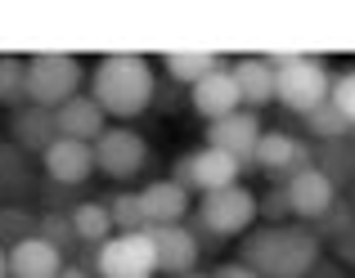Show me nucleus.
Listing matches in <instances>:
<instances>
[{"mask_svg": "<svg viewBox=\"0 0 355 278\" xmlns=\"http://www.w3.org/2000/svg\"><path fill=\"white\" fill-rule=\"evenodd\" d=\"M108 211H113V229L117 234H139V229H148L139 193H113V198H108Z\"/></svg>", "mask_w": 355, "mask_h": 278, "instance_id": "28", "label": "nucleus"}, {"mask_svg": "<svg viewBox=\"0 0 355 278\" xmlns=\"http://www.w3.org/2000/svg\"><path fill=\"white\" fill-rule=\"evenodd\" d=\"M36 238H45L50 247H59L63 256L77 252V229H72V211H45L41 216V229H36Z\"/></svg>", "mask_w": 355, "mask_h": 278, "instance_id": "27", "label": "nucleus"}, {"mask_svg": "<svg viewBox=\"0 0 355 278\" xmlns=\"http://www.w3.org/2000/svg\"><path fill=\"white\" fill-rule=\"evenodd\" d=\"M311 166H315V148L297 135H284V131H266L257 144V157H252V171H261L275 189H284L288 180H297Z\"/></svg>", "mask_w": 355, "mask_h": 278, "instance_id": "8", "label": "nucleus"}, {"mask_svg": "<svg viewBox=\"0 0 355 278\" xmlns=\"http://www.w3.org/2000/svg\"><path fill=\"white\" fill-rule=\"evenodd\" d=\"M234 81H239V95H243V108H248V113L275 104V68H270L261 54L234 63Z\"/></svg>", "mask_w": 355, "mask_h": 278, "instance_id": "19", "label": "nucleus"}, {"mask_svg": "<svg viewBox=\"0 0 355 278\" xmlns=\"http://www.w3.org/2000/svg\"><path fill=\"white\" fill-rule=\"evenodd\" d=\"M45 166V180L63 184V189H77V184L90 180L95 171V144H81V139H54L50 153L41 157Z\"/></svg>", "mask_w": 355, "mask_h": 278, "instance_id": "11", "label": "nucleus"}, {"mask_svg": "<svg viewBox=\"0 0 355 278\" xmlns=\"http://www.w3.org/2000/svg\"><path fill=\"white\" fill-rule=\"evenodd\" d=\"M72 229H77V243L86 247V252H99V247L117 234L108 202H95V198H86V202H77V207H72Z\"/></svg>", "mask_w": 355, "mask_h": 278, "instance_id": "20", "label": "nucleus"}, {"mask_svg": "<svg viewBox=\"0 0 355 278\" xmlns=\"http://www.w3.org/2000/svg\"><path fill=\"white\" fill-rule=\"evenodd\" d=\"M180 278H211V274H180Z\"/></svg>", "mask_w": 355, "mask_h": 278, "instance_id": "37", "label": "nucleus"}, {"mask_svg": "<svg viewBox=\"0 0 355 278\" xmlns=\"http://www.w3.org/2000/svg\"><path fill=\"white\" fill-rule=\"evenodd\" d=\"M0 278H9V252L0 247Z\"/></svg>", "mask_w": 355, "mask_h": 278, "instance_id": "36", "label": "nucleus"}, {"mask_svg": "<svg viewBox=\"0 0 355 278\" xmlns=\"http://www.w3.org/2000/svg\"><path fill=\"white\" fill-rule=\"evenodd\" d=\"M95 270H99V278H153L162 270L153 234L148 229H139V234H113L95 252Z\"/></svg>", "mask_w": 355, "mask_h": 278, "instance_id": "6", "label": "nucleus"}, {"mask_svg": "<svg viewBox=\"0 0 355 278\" xmlns=\"http://www.w3.org/2000/svg\"><path fill=\"white\" fill-rule=\"evenodd\" d=\"M59 278H95V274H90L86 265H63V274H59Z\"/></svg>", "mask_w": 355, "mask_h": 278, "instance_id": "35", "label": "nucleus"}, {"mask_svg": "<svg viewBox=\"0 0 355 278\" xmlns=\"http://www.w3.org/2000/svg\"><path fill=\"white\" fill-rule=\"evenodd\" d=\"M36 229H41V220L27 211V202H9V207H0V243H23V238H36Z\"/></svg>", "mask_w": 355, "mask_h": 278, "instance_id": "25", "label": "nucleus"}, {"mask_svg": "<svg viewBox=\"0 0 355 278\" xmlns=\"http://www.w3.org/2000/svg\"><path fill=\"white\" fill-rule=\"evenodd\" d=\"M81 63L72 54H32L27 59V104L59 113L68 99H77Z\"/></svg>", "mask_w": 355, "mask_h": 278, "instance_id": "5", "label": "nucleus"}, {"mask_svg": "<svg viewBox=\"0 0 355 278\" xmlns=\"http://www.w3.org/2000/svg\"><path fill=\"white\" fill-rule=\"evenodd\" d=\"M211 278H261V274H257V270H248L243 261H230V265H220V270L211 274Z\"/></svg>", "mask_w": 355, "mask_h": 278, "instance_id": "33", "label": "nucleus"}, {"mask_svg": "<svg viewBox=\"0 0 355 278\" xmlns=\"http://www.w3.org/2000/svg\"><path fill=\"white\" fill-rule=\"evenodd\" d=\"M148 144L139 131L130 126H108L95 144V171L108 175V180H135L139 171H148Z\"/></svg>", "mask_w": 355, "mask_h": 278, "instance_id": "9", "label": "nucleus"}, {"mask_svg": "<svg viewBox=\"0 0 355 278\" xmlns=\"http://www.w3.org/2000/svg\"><path fill=\"white\" fill-rule=\"evenodd\" d=\"M90 90H95L99 108L117 122H130L157 99V77L139 54H104L99 68L90 72Z\"/></svg>", "mask_w": 355, "mask_h": 278, "instance_id": "2", "label": "nucleus"}, {"mask_svg": "<svg viewBox=\"0 0 355 278\" xmlns=\"http://www.w3.org/2000/svg\"><path fill=\"white\" fill-rule=\"evenodd\" d=\"M284 189H288V207H293V216L297 220H311V225L333 207V202H338V184H333L324 171H315V166H311V171H302L297 180H288Z\"/></svg>", "mask_w": 355, "mask_h": 278, "instance_id": "13", "label": "nucleus"}, {"mask_svg": "<svg viewBox=\"0 0 355 278\" xmlns=\"http://www.w3.org/2000/svg\"><path fill=\"white\" fill-rule=\"evenodd\" d=\"M261 135H266L261 117L243 108V113L225 117V122H211V126H207V148H220V153H230L234 162L252 166V157H257V144H261Z\"/></svg>", "mask_w": 355, "mask_h": 278, "instance_id": "10", "label": "nucleus"}, {"mask_svg": "<svg viewBox=\"0 0 355 278\" xmlns=\"http://www.w3.org/2000/svg\"><path fill=\"white\" fill-rule=\"evenodd\" d=\"M63 252L50 247L45 238H23L9 247V278H59Z\"/></svg>", "mask_w": 355, "mask_h": 278, "instance_id": "17", "label": "nucleus"}, {"mask_svg": "<svg viewBox=\"0 0 355 278\" xmlns=\"http://www.w3.org/2000/svg\"><path fill=\"white\" fill-rule=\"evenodd\" d=\"M157 243V265H162V274H193V265H198V252L202 243L193 238L189 225H162V229H148Z\"/></svg>", "mask_w": 355, "mask_h": 278, "instance_id": "16", "label": "nucleus"}, {"mask_svg": "<svg viewBox=\"0 0 355 278\" xmlns=\"http://www.w3.org/2000/svg\"><path fill=\"white\" fill-rule=\"evenodd\" d=\"M248 171L243 162H234L230 153H220V148H193V153H184L180 162H175V184L189 193H220V189H234L239 175Z\"/></svg>", "mask_w": 355, "mask_h": 278, "instance_id": "7", "label": "nucleus"}, {"mask_svg": "<svg viewBox=\"0 0 355 278\" xmlns=\"http://www.w3.org/2000/svg\"><path fill=\"white\" fill-rule=\"evenodd\" d=\"M329 104L355 126V68H351V72H342V77H333V99H329Z\"/></svg>", "mask_w": 355, "mask_h": 278, "instance_id": "30", "label": "nucleus"}, {"mask_svg": "<svg viewBox=\"0 0 355 278\" xmlns=\"http://www.w3.org/2000/svg\"><path fill=\"white\" fill-rule=\"evenodd\" d=\"M257 216H261V198H252L243 184H234V189L207 193V198L198 202V211H193L189 229L202 247H220L225 238L248 234V229L257 225Z\"/></svg>", "mask_w": 355, "mask_h": 278, "instance_id": "3", "label": "nucleus"}, {"mask_svg": "<svg viewBox=\"0 0 355 278\" xmlns=\"http://www.w3.org/2000/svg\"><path fill=\"white\" fill-rule=\"evenodd\" d=\"M54 139H59V126H54V113H50V108L27 104V108H18L14 122H9V144H18L23 153H41L45 157Z\"/></svg>", "mask_w": 355, "mask_h": 278, "instance_id": "18", "label": "nucleus"}, {"mask_svg": "<svg viewBox=\"0 0 355 278\" xmlns=\"http://www.w3.org/2000/svg\"><path fill=\"white\" fill-rule=\"evenodd\" d=\"M306 278H351V274H342V265H338V261H320Z\"/></svg>", "mask_w": 355, "mask_h": 278, "instance_id": "34", "label": "nucleus"}, {"mask_svg": "<svg viewBox=\"0 0 355 278\" xmlns=\"http://www.w3.org/2000/svg\"><path fill=\"white\" fill-rule=\"evenodd\" d=\"M162 63H166V77L189 86V90L198 86V81H207L211 72H220L216 50H171V54H162Z\"/></svg>", "mask_w": 355, "mask_h": 278, "instance_id": "22", "label": "nucleus"}, {"mask_svg": "<svg viewBox=\"0 0 355 278\" xmlns=\"http://www.w3.org/2000/svg\"><path fill=\"white\" fill-rule=\"evenodd\" d=\"M59 139H81V144H99V135L108 131V113L99 108L95 95H77L54 113Z\"/></svg>", "mask_w": 355, "mask_h": 278, "instance_id": "14", "label": "nucleus"}, {"mask_svg": "<svg viewBox=\"0 0 355 278\" xmlns=\"http://www.w3.org/2000/svg\"><path fill=\"white\" fill-rule=\"evenodd\" d=\"M275 99L297 117H311L333 99V72L324 68L320 54H297L288 68L275 72Z\"/></svg>", "mask_w": 355, "mask_h": 278, "instance_id": "4", "label": "nucleus"}, {"mask_svg": "<svg viewBox=\"0 0 355 278\" xmlns=\"http://www.w3.org/2000/svg\"><path fill=\"white\" fill-rule=\"evenodd\" d=\"M351 202H355V198H351Z\"/></svg>", "mask_w": 355, "mask_h": 278, "instance_id": "38", "label": "nucleus"}, {"mask_svg": "<svg viewBox=\"0 0 355 278\" xmlns=\"http://www.w3.org/2000/svg\"><path fill=\"white\" fill-rule=\"evenodd\" d=\"M32 193V166L18 144H0V207L23 202Z\"/></svg>", "mask_w": 355, "mask_h": 278, "instance_id": "21", "label": "nucleus"}, {"mask_svg": "<svg viewBox=\"0 0 355 278\" xmlns=\"http://www.w3.org/2000/svg\"><path fill=\"white\" fill-rule=\"evenodd\" d=\"M261 216L275 220V225H284V220L293 216V207H288V189H270L266 198H261Z\"/></svg>", "mask_w": 355, "mask_h": 278, "instance_id": "31", "label": "nucleus"}, {"mask_svg": "<svg viewBox=\"0 0 355 278\" xmlns=\"http://www.w3.org/2000/svg\"><path fill=\"white\" fill-rule=\"evenodd\" d=\"M189 104H193V113H198V117H207V126L243 113V95H239L234 68H220V72H211L207 81H198V86L189 90Z\"/></svg>", "mask_w": 355, "mask_h": 278, "instance_id": "12", "label": "nucleus"}, {"mask_svg": "<svg viewBox=\"0 0 355 278\" xmlns=\"http://www.w3.org/2000/svg\"><path fill=\"white\" fill-rule=\"evenodd\" d=\"M333 252H338V265H355V225L333 243Z\"/></svg>", "mask_w": 355, "mask_h": 278, "instance_id": "32", "label": "nucleus"}, {"mask_svg": "<svg viewBox=\"0 0 355 278\" xmlns=\"http://www.w3.org/2000/svg\"><path fill=\"white\" fill-rule=\"evenodd\" d=\"M315 171H324L338 189H351L355 184V135L315 144Z\"/></svg>", "mask_w": 355, "mask_h": 278, "instance_id": "23", "label": "nucleus"}, {"mask_svg": "<svg viewBox=\"0 0 355 278\" xmlns=\"http://www.w3.org/2000/svg\"><path fill=\"white\" fill-rule=\"evenodd\" d=\"M243 265L261 278H306L320 265V234L306 225H270L243 238Z\"/></svg>", "mask_w": 355, "mask_h": 278, "instance_id": "1", "label": "nucleus"}, {"mask_svg": "<svg viewBox=\"0 0 355 278\" xmlns=\"http://www.w3.org/2000/svg\"><path fill=\"white\" fill-rule=\"evenodd\" d=\"M27 104V63L5 54L0 59V108H18Z\"/></svg>", "mask_w": 355, "mask_h": 278, "instance_id": "26", "label": "nucleus"}, {"mask_svg": "<svg viewBox=\"0 0 355 278\" xmlns=\"http://www.w3.org/2000/svg\"><path fill=\"white\" fill-rule=\"evenodd\" d=\"M351 225H355V202H342V198H338L320 220H315V234H320V243H338V238L347 234Z\"/></svg>", "mask_w": 355, "mask_h": 278, "instance_id": "29", "label": "nucleus"}, {"mask_svg": "<svg viewBox=\"0 0 355 278\" xmlns=\"http://www.w3.org/2000/svg\"><path fill=\"white\" fill-rule=\"evenodd\" d=\"M139 202H144L148 229L184 225V220H189V189H180L175 180H153V184H144V189H139Z\"/></svg>", "mask_w": 355, "mask_h": 278, "instance_id": "15", "label": "nucleus"}, {"mask_svg": "<svg viewBox=\"0 0 355 278\" xmlns=\"http://www.w3.org/2000/svg\"><path fill=\"white\" fill-rule=\"evenodd\" d=\"M302 122H306V135H311L315 144H329V139H347V135H355V126H351L333 104L315 108L311 117H302Z\"/></svg>", "mask_w": 355, "mask_h": 278, "instance_id": "24", "label": "nucleus"}]
</instances>
